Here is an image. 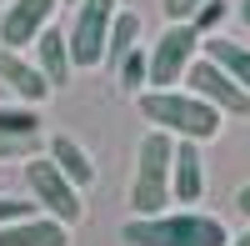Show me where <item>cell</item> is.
<instances>
[{
  "label": "cell",
  "instance_id": "2",
  "mask_svg": "<svg viewBox=\"0 0 250 246\" xmlns=\"http://www.w3.org/2000/svg\"><path fill=\"white\" fill-rule=\"evenodd\" d=\"M140 116L150 121L155 131H170L175 141H215L220 126H225V116L210 106V100H200L195 91H140Z\"/></svg>",
  "mask_w": 250,
  "mask_h": 246
},
{
  "label": "cell",
  "instance_id": "21",
  "mask_svg": "<svg viewBox=\"0 0 250 246\" xmlns=\"http://www.w3.org/2000/svg\"><path fill=\"white\" fill-rule=\"evenodd\" d=\"M35 141H10V136H0V161H20V156H30Z\"/></svg>",
  "mask_w": 250,
  "mask_h": 246
},
{
  "label": "cell",
  "instance_id": "5",
  "mask_svg": "<svg viewBox=\"0 0 250 246\" xmlns=\"http://www.w3.org/2000/svg\"><path fill=\"white\" fill-rule=\"evenodd\" d=\"M25 186H30V201H35L45 216L65 221V226H80V216H85L80 186L55 166L50 156H30V161H25Z\"/></svg>",
  "mask_w": 250,
  "mask_h": 246
},
{
  "label": "cell",
  "instance_id": "15",
  "mask_svg": "<svg viewBox=\"0 0 250 246\" xmlns=\"http://www.w3.org/2000/svg\"><path fill=\"white\" fill-rule=\"evenodd\" d=\"M140 46V15L135 10H115V20H110V40H105V71L115 75V66L125 55H130Z\"/></svg>",
  "mask_w": 250,
  "mask_h": 246
},
{
  "label": "cell",
  "instance_id": "23",
  "mask_svg": "<svg viewBox=\"0 0 250 246\" xmlns=\"http://www.w3.org/2000/svg\"><path fill=\"white\" fill-rule=\"evenodd\" d=\"M235 10H240V20H245V30H250V0H235Z\"/></svg>",
  "mask_w": 250,
  "mask_h": 246
},
{
  "label": "cell",
  "instance_id": "8",
  "mask_svg": "<svg viewBox=\"0 0 250 246\" xmlns=\"http://www.w3.org/2000/svg\"><path fill=\"white\" fill-rule=\"evenodd\" d=\"M60 0H5V15H0V46L25 50L40 40V30L50 25Z\"/></svg>",
  "mask_w": 250,
  "mask_h": 246
},
{
  "label": "cell",
  "instance_id": "10",
  "mask_svg": "<svg viewBox=\"0 0 250 246\" xmlns=\"http://www.w3.org/2000/svg\"><path fill=\"white\" fill-rule=\"evenodd\" d=\"M170 191H175L180 206H195V201L205 196V161H200V141H175Z\"/></svg>",
  "mask_w": 250,
  "mask_h": 246
},
{
  "label": "cell",
  "instance_id": "22",
  "mask_svg": "<svg viewBox=\"0 0 250 246\" xmlns=\"http://www.w3.org/2000/svg\"><path fill=\"white\" fill-rule=\"evenodd\" d=\"M235 206H240V216H245V221H250V181H245V186H240V191H235Z\"/></svg>",
  "mask_w": 250,
  "mask_h": 246
},
{
  "label": "cell",
  "instance_id": "12",
  "mask_svg": "<svg viewBox=\"0 0 250 246\" xmlns=\"http://www.w3.org/2000/svg\"><path fill=\"white\" fill-rule=\"evenodd\" d=\"M35 66H40V75H45L55 91L70 86L75 60H70V40H65V30H55V25L40 30V40H35Z\"/></svg>",
  "mask_w": 250,
  "mask_h": 246
},
{
  "label": "cell",
  "instance_id": "13",
  "mask_svg": "<svg viewBox=\"0 0 250 246\" xmlns=\"http://www.w3.org/2000/svg\"><path fill=\"white\" fill-rule=\"evenodd\" d=\"M45 156H50L55 166H60V171H65V176L75 181L80 191H85V186H95V161H90V151L80 146V141H70V136H50Z\"/></svg>",
  "mask_w": 250,
  "mask_h": 246
},
{
  "label": "cell",
  "instance_id": "4",
  "mask_svg": "<svg viewBox=\"0 0 250 246\" xmlns=\"http://www.w3.org/2000/svg\"><path fill=\"white\" fill-rule=\"evenodd\" d=\"M200 46H205V35L190 25V20H170L150 46V86L145 91H170V86H180L185 80V71L200 60Z\"/></svg>",
  "mask_w": 250,
  "mask_h": 246
},
{
  "label": "cell",
  "instance_id": "1",
  "mask_svg": "<svg viewBox=\"0 0 250 246\" xmlns=\"http://www.w3.org/2000/svg\"><path fill=\"white\" fill-rule=\"evenodd\" d=\"M120 241L130 246H230L225 221L210 211H160V216H130L120 226Z\"/></svg>",
  "mask_w": 250,
  "mask_h": 246
},
{
  "label": "cell",
  "instance_id": "7",
  "mask_svg": "<svg viewBox=\"0 0 250 246\" xmlns=\"http://www.w3.org/2000/svg\"><path fill=\"white\" fill-rule=\"evenodd\" d=\"M185 91H195L200 100H210L220 116H250V91L240 80H230L210 55H200L190 71H185Z\"/></svg>",
  "mask_w": 250,
  "mask_h": 246
},
{
  "label": "cell",
  "instance_id": "25",
  "mask_svg": "<svg viewBox=\"0 0 250 246\" xmlns=\"http://www.w3.org/2000/svg\"><path fill=\"white\" fill-rule=\"evenodd\" d=\"M60 5H80V0H60Z\"/></svg>",
  "mask_w": 250,
  "mask_h": 246
},
{
  "label": "cell",
  "instance_id": "9",
  "mask_svg": "<svg viewBox=\"0 0 250 246\" xmlns=\"http://www.w3.org/2000/svg\"><path fill=\"white\" fill-rule=\"evenodd\" d=\"M0 86H5L15 100H30V106H45V96L55 91L45 75H40L35 60H25V50L0 46Z\"/></svg>",
  "mask_w": 250,
  "mask_h": 246
},
{
  "label": "cell",
  "instance_id": "24",
  "mask_svg": "<svg viewBox=\"0 0 250 246\" xmlns=\"http://www.w3.org/2000/svg\"><path fill=\"white\" fill-rule=\"evenodd\" d=\"M230 246H250V231H240V236H230Z\"/></svg>",
  "mask_w": 250,
  "mask_h": 246
},
{
  "label": "cell",
  "instance_id": "6",
  "mask_svg": "<svg viewBox=\"0 0 250 246\" xmlns=\"http://www.w3.org/2000/svg\"><path fill=\"white\" fill-rule=\"evenodd\" d=\"M115 10H120V0H80V5H75V20L65 30L75 71H100V66H105V40H110Z\"/></svg>",
  "mask_w": 250,
  "mask_h": 246
},
{
  "label": "cell",
  "instance_id": "17",
  "mask_svg": "<svg viewBox=\"0 0 250 246\" xmlns=\"http://www.w3.org/2000/svg\"><path fill=\"white\" fill-rule=\"evenodd\" d=\"M115 75H120V86L130 91V96H140L145 86H150V50H145V46H135V50L115 66Z\"/></svg>",
  "mask_w": 250,
  "mask_h": 246
},
{
  "label": "cell",
  "instance_id": "20",
  "mask_svg": "<svg viewBox=\"0 0 250 246\" xmlns=\"http://www.w3.org/2000/svg\"><path fill=\"white\" fill-rule=\"evenodd\" d=\"M160 5H165V20H190L200 10V0H160Z\"/></svg>",
  "mask_w": 250,
  "mask_h": 246
},
{
  "label": "cell",
  "instance_id": "16",
  "mask_svg": "<svg viewBox=\"0 0 250 246\" xmlns=\"http://www.w3.org/2000/svg\"><path fill=\"white\" fill-rule=\"evenodd\" d=\"M0 136L35 141L40 136V106H30V100H10V106H0Z\"/></svg>",
  "mask_w": 250,
  "mask_h": 246
},
{
  "label": "cell",
  "instance_id": "18",
  "mask_svg": "<svg viewBox=\"0 0 250 246\" xmlns=\"http://www.w3.org/2000/svg\"><path fill=\"white\" fill-rule=\"evenodd\" d=\"M225 10H230V0H200V10L190 15V25H195L200 35H215V25L225 20Z\"/></svg>",
  "mask_w": 250,
  "mask_h": 246
},
{
  "label": "cell",
  "instance_id": "19",
  "mask_svg": "<svg viewBox=\"0 0 250 246\" xmlns=\"http://www.w3.org/2000/svg\"><path fill=\"white\" fill-rule=\"evenodd\" d=\"M40 206L35 201H20V196H0V226H15V221H25V216H35Z\"/></svg>",
  "mask_w": 250,
  "mask_h": 246
},
{
  "label": "cell",
  "instance_id": "14",
  "mask_svg": "<svg viewBox=\"0 0 250 246\" xmlns=\"http://www.w3.org/2000/svg\"><path fill=\"white\" fill-rule=\"evenodd\" d=\"M200 55H210L230 80H240V86L250 91V46H240V40H230V35H205Z\"/></svg>",
  "mask_w": 250,
  "mask_h": 246
},
{
  "label": "cell",
  "instance_id": "11",
  "mask_svg": "<svg viewBox=\"0 0 250 246\" xmlns=\"http://www.w3.org/2000/svg\"><path fill=\"white\" fill-rule=\"evenodd\" d=\"M0 246H70V226L45 211H35L15 226H0Z\"/></svg>",
  "mask_w": 250,
  "mask_h": 246
},
{
  "label": "cell",
  "instance_id": "26",
  "mask_svg": "<svg viewBox=\"0 0 250 246\" xmlns=\"http://www.w3.org/2000/svg\"><path fill=\"white\" fill-rule=\"evenodd\" d=\"M0 5H5V0H0Z\"/></svg>",
  "mask_w": 250,
  "mask_h": 246
},
{
  "label": "cell",
  "instance_id": "3",
  "mask_svg": "<svg viewBox=\"0 0 250 246\" xmlns=\"http://www.w3.org/2000/svg\"><path fill=\"white\" fill-rule=\"evenodd\" d=\"M170 166H175V136L150 126L135 146V181H130V211L135 216H160L175 201Z\"/></svg>",
  "mask_w": 250,
  "mask_h": 246
}]
</instances>
